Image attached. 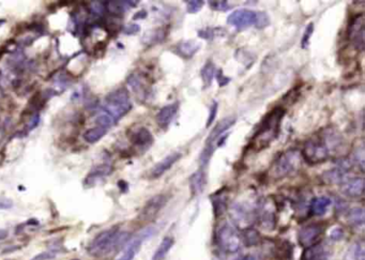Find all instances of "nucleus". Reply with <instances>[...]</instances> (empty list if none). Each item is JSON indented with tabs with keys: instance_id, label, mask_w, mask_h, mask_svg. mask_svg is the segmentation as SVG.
Wrapping results in <instances>:
<instances>
[{
	"instance_id": "obj_45",
	"label": "nucleus",
	"mask_w": 365,
	"mask_h": 260,
	"mask_svg": "<svg viewBox=\"0 0 365 260\" xmlns=\"http://www.w3.org/2000/svg\"><path fill=\"white\" fill-rule=\"evenodd\" d=\"M141 31V26L137 24H130L124 28V33L127 36H134Z\"/></svg>"
},
{
	"instance_id": "obj_21",
	"label": "nucleus",
	"mask_w": 365,
	"mask_h": 260,
	"mask_svg": "<svg viewBox=\"0 0 365 260\" xmlns=\"http://www.w3.org/2000/svg\"><path fill=\"white\" fill-rule=\"evenodd\" d=\"M207 185V175L205 168L198 169L192 176L190 177V188L193 196H197L202 194Z\"/></svg>"
},
{
	"instance_id": "obj_28",
	"label": "nucleus",
	"mask_w": 365,
	"mask_h": 260,
	"mask_svg": "<svg viewBox=\"0 0 365 260\" xmlns=\"http://www.w3.org/2000/svg\"><path fill=\"white\" fill-rule=\"evenodd\" d=\"M330 205H331V199L329 197L326 196L317 197L315 199H313V202L311 204V212L313 215L321 216L327 212Z\"/></svg>"
},
{
	"instance_id": "obj_5",
	"label": "nucleus",
	"mask_w": 365,
	"mask_h": 260,
	"mask_svg": "<svg viewBox=\"0 0 365 260\" xmlns=\"http://www.w3.org/2000/svg\"><path fill=\"white\" fill-rule=\"evenodd\" d=\"M302 161V155L299 150L289 149L279 155L270 170L271 177L274 179H283L290 176L297 170Z\"/></svg>"
},
{
	"instance_id": "obj_2",
	"label": "nucleus",
	"mask_w": 365,
	"mask_h": 260,
	"mask_svg": "<svg viewBox=\"0 0 365 260\" xmlns=\"http://www.w3.org/2000/svg\"><path fill=\"white\" fill-rule=\"evenodd\" d=\"M130 240L129 232L119 231L117 227L100 232L88 247V252L94 257L106 256L125 245Z\"/></svg>"
},
{
	"instance_id": "obj_50",
	"label": "nucleus",
	"mask_w": 365,
	"mask_h": 260,
	"mask_svg": "<svg viewBox=\"0 0 365 260\" xmlns=\"http://www.w3.org/2000/svg\"><path fill=\"white\" fill-rule=\"evenodd\" d=\"M8 237V231L5 229H0V241L5 240Z\"/></svg>"
},
{
	"instance_id": "obj_30",
	"label": "nucleus",
	"mask_w": 365,
	"mask_h": 260,
	"mask_svg": "<svg viewBox=\"0 0 365 260\" xmlns=\"http://www.w3.org/2000/svg\"><path fill=\"white\" fill-rule=\"evenodd\" d=\"M365 214L363 208H353L348 213V222L355 228H362L364 226Z\"/></svg>"
},
{
	"instance_id": "obj_14",
	"label": "nucleus",
	"mask_w": 365,
	"mask_h": 260,
	"mask_svg": "<svg viewBox=\"0 0 365 260\" xmlns=\"http://www.w3.org/2000/svg\"><path fill=\"white\" fill-rule=\"evenodd\" d=\"M167 203V196L164 194L155 195L147 202L145 207L142 209L140 214V219L143 221H150L154 219L158 213L163 209Z\"/></svg>"
},
{
	"instance_id": "obj_36",
	"label": "nucleus",
	"mask_w": 365,
	"mask_h": 260,
	"mask_svg": "<svg viewBox=\"0 0 365 260\" xmlns=\"http://www.w3.org/2000/svg\"><path fill=\"white\" fill-rule=\"evenodd\" d=\"M313 32H314V24L310 23V24L307 26L306 31H304L302 40H301V46H302L303 49H306V48L309 47V45H310V39H311V37H312Z\"/></svg>"
},
{
	"instance_id": "obj_41",
	"label": "nucleus",
	"mask_w": 365,
	"mask_h": 260,
	"mask_svg": "<svg viewBox=\"0 0 365 260\" xmlns=\"http://www.w3.org/2000/svg\"><path fill=\"white\" fill-rule=\"evenodd\" d=\"M218 110H219V103L216 101H213L210 105L209 116H208V119H207V124H206L207 127H210L211 124L214 122L216 115H218Z\"/></svg>"
},
{
	"instance_id": "obj_53",
	"label": "nucleus",
	"mask_w": 365,
	"mask_h": 260,
	"mask_svg": "<svg viewBox=\"0 0 365 260\" xmlns=\"http://www.w3.org/2000/svg\"><path fill=\"white\" fill-rule=\"evenodd\" d=\"M73 260H78V259H73Z\"/></svg>"
},
{
	"instance_id": "obj_20",
	"label": "nucleus",
	"mask_w": 365,
	"mask_h": 260,
	"mask_svg": "<svg viewBox=\"0 0 365 260\" xmlns=\"http://www.w3.org/2000/svg\"><path fill=\"white\" fill-rule=\"evenodd\" d=\"M301 260H331L328 248L321 243L307 247Z\"/></svg>"
},
{
	"instance_id": "obj_8",
	"label": "nucleus",
	"mask_w": 365,
	"mask_h": 260,
	"mask_svg": "<svg viewBox=\"0 0 365 260\" xmlns=\"http://www.w3.org/2000/svg\"><path fill=\"white\" fill-rule=\"evenodd\" d=\"M154 233L155 229L153 227H146L142 229L140 232H137L132 239H130L127 242L123 255H121L117 260H133L136 254L140 252L142 244L147 239L151 238Z\"/></svg>"
},
{
	"instance_id": "obj_18",
	"label": "nucleus",
	"mask_w": 365,
	"mask_h": 260,
	"mask_svg": "<svg viewBox=\"0 0 365 260\" xmlns=\"http://www.w3.org/2000/svg\"><path fill=\"white\" fill-rule=\"evenodd\" d=\"M201 48L202 44L199 42L194 40H187L181 41L175 46H172L171 51L184 59H191L198 53Z\"/></svg>"
},
{
	"instance_id": "obj_4",
	"label": "nucleus",
	"mask_w": 365,
	"mask_h": 260,
	"mask_svg": "<svg viewBox=\"0 0 365 260\" xmlns=\"http://www.w3.org/2000/svg\"><path fill=\"white\" fill-rule=\"evenodd\" d=\"M236 121H237V118L234 116L226 117V118L222 119L220 122L212 128V131L210 132L209 136L207 137L204 149H203L201 155H199V164H201L202 168H205L208 166V164H209L212 155L216 149V144H218V142L220 141V138L224 135V133L226 131H228V129L234 123H236Z\"/></svg>"
},
{
	"instance_id": "obj_34",
	"label": "nucleus",
	"mask_w": 365,
	"mask_h": 260,
	"mask_svg": "<svg viewBox=\"0 0 365 260\" xmlns=\"http://www.w3.org/2000/svg\"><path fill=\"white\" fill-rule=\"evenodd\" d=\"M221 33L224 36V29L223 28H205V29H199L197 31V36L201 38V39H204V40H207V41H210V40H214L216 37L221 36Z\"/></svg>"
},
{
	"instance_id": "obj_27",
	"label": "nucleus",
	"mask_w": 365,
	"mask_h": 260,
	"mask_svg": "<svg viewBox=\"0 0 365 260\" xmlns=\"http://www.w3.org/2000/svg\"><path fill=\"white\" fill-rule=\"evenodd\" d=\"M231 215L234 222L238 224H249L252 218V213L248 208L240 204H234L231 208Z\"/></svg>"
},
{
	"instance_id": "obj_24",
	"label": "nucleus",
	"mask_w": 365,
	"mask_h": 260,
	"mask_svg": "<svg viewBox=\"0 0 365 260\" xmlns=\"http://www.w3.org/2000/svg\"><path fill=\"white\" fill-rule=\"evenodd\" d=\"M167 38V28H159L148 31L144 37V43L148 46L163 43Z\"/></svg>"
},
{
	"instance_id": "obj_40",
	"label": "nucleus",
	"mask_w": 365,
	"mask_h": 260,
	"mask_svg": "<svg viewBox=\"0 0 365 260\" xmlns=\"http://www.w3.org/2000/svg\"><path fill=\"white\" fill-rule=\"evenodd\" d=\"M243 58V60H241V63L242 64H248L249 68L252 66V63H253L255 61V57H253V55L250 54L249 51L247 53V57H245V49H238L236 51V59H241Z\"/></svg>"
},
{
	"instance_id": "obj_3",
	"label": "nucleus",
	"mask_w": 365,
	"mask_h": 260,
	"mask_svg": "<svg viewBox=\"0 0 365 260\" xmlns=\"http://www.w3.org/2000/svg\"><path fill=\"white\" fill-rule=\"evenodd\" d=\"M132 109V103L130 100L129 91L126 88H119L109 92L106 98L102 111L107 114L117 123Z\"/></svg>"
},
{
	"instance_id": "obj_26",
	"label": "nucleus",
	"mask_w": 365,
	"mask_h": 260,
	"mask_svg": "<svg viewBox=\"0 0 365 260\" xmlns=\"http://www.w3.org/2000/svg\"><path fill=\"white\" fill-rule=\"evenodd\" d=\"M212 205H213V211H214V215L216 218L223 215L226 210H227V196L223 192V190H220V192L215 193L212 197Z\"/></svg>"
},
{
	"instance_id": "obj_44",
	"label": "nucleus",
	"mask_w": 365,
	"mask_h": 260,
	"mask_svg": "<svg viewBox=\"0 0 365 260\" xmlns=\"http://www.w3.org/2000/svg\"><path fill=\"white\" fill-rule=\"evenodd\" d=\"M215 77H216V81H218V84L220 87H224L226 85H228L231 81L230 77L224 75L222 69H220V70L215 73Z\"/></svg>"
},
{
	"instance_id": "obj_35",
	"label": "nucleus",
	"mask_w": 365,
	"mask_h": 260,
	"mask_svg": "<svg viewBox=\"0 0 365 260\" xmlns=\"http://www.w3.org/2000/svg\"><path fill=\"white\" fill-rule=\"evenodd\" d=\"M350 162L355 164L361 171H364V147L363 144H361L360 146H357V149H354L351 155Z\"/></svg>"
},
{
	"instance_id": "obj_32",
	"label": "nucleus",
	"mask_w": 365,
	"mask_h": 260,
	"mask_svg": "<svg viewBox=\"0 0 365 260\" xmlns=\"http://www.w3.org/2000/svg\"><path fill=\"white\" fill-rule=\"evenodd\" d=\"M241 240L245 242L246 245H248V246L257 245L260 242V235L256 229L252 228V227H248V228H246L245 231H243Z\"/></svg>"
},
{
	"instance_id": "obj_47",
	"label": "nucleus",
	"mask_w": 365,
	"mask_h": 260,
	"mask_svg": "<svg viewBox=\"0 0 365 260\" xmlns=\"http://www.w3.org/2000/svg\"><path fill=\"white\" fill-rule=\"evenodd\" d=\"M13 203L8 198H0V210H8L12 208Z\"/></svg>"
},
{
	"instance_id": "obj_25",
	"label": "nucleus",
	"mask_w": 365,
	"mask_h": 260,
	"mask_svg": "<svg viewBox=\"0 0 365 260\" xmlns=\"http://www.w3.org/2000/svg\"><path fill=\"white\" fill-rule=\"evenodd\" d=\"M215 72H216L215 64L213 63V61H211V60H208L201 70V77L203 81V89L204 90L208 89L212 85L213 79L215 76Z\"/></svg>"
},
{
	"instance_id": "obj_52",
	"label": "nucleus",
	"mask_w": 365,
	"mask_h": 260,
	"mask_svg": "<svg viewBox=\"0 0 365 260\" xmlns=\"http://www.w3.org/2000/svg\"><path fill=\"white\" fill-rule=\"evenodd\" d=\"M2 136H3V134H2V129H0V138H2Z\"/></svg>"
},
{
	"instance_id": "obj_48",
	"label": "nucleus",
	"mask_w": 365,
	"mask_h": 260,
	"mask_svg": "<svg viewBox=\"0 0 365 260\" xmlns=\"http://www.w3.org/2000/svg\"><path fill=\"white\" fill-rule=\"evenodd\" d=\"M147 17V12L145 10H142L140 12H137L134 16H133V21H137V20H143Z\"/></svg>"
},
{
	"instance_id": "obj_11",
	"label": "nucleus",
	"mask_w": 365,
	"mask_h": 260,
	"mask_svg": "<svg viewBox=\"0 0 365 260\" xmlns=\"http://www.w3.org/2000/svg\"><path fill=\"white\" fill-rule=\"evenodd\" d=\"M128 86L132 89L136 97L145 101L149 97L150 93V83L148 77L142 73H132L127 80Z\"/></svg>"
},
{
	"instance_id": "obj_51",
	"label": "nucleus",
	"mask_w": 365,
	"mask_h": 260,
	"mask_svg": "<svg viewBox=\"0 0 365 260\" xmlns=\"http://www.w3.org/2000/svg\"><path fill=\"white\" fill-rule=\"evenodd\" d=\"M243 260H260V259H259L257 256H255V255H249V256H247Z\"/></svg>"
},
{
	"instance_id": "obj_33",
	"label": "nucleus",
	"mask_w": 365,
	"mask_h": 260,
	"mask_svg": "<svg viewBox=\"0 0 365 260\" xmlns=\"http://www.w3.org/2000/svg\"><path fill=\"white\" fill-rule=\"evenodd\" d=\"M344 260H365L363 243H355L348 250Z\"/></svg>"
},
{
	"instance_id": "obj_31",
	"label": "nucleus",
	"mask_w": 365,
	"mask_h": 260,
	"mask_svg": "<svg viewBox=\"0 0 365 260\" xmlns=\"http://www.w3.org/2000/svg\"><path fill=\"white\" fill-rule=\"evenodd\" d=\"M172 245H173V239L170 237H165L162 240L159 247L156 248L155 253L152 257V260H163L165 258V256L168 254Z\"/></svg>"
},
{
	"instance_id": "obj_7",
	"label": "nucleus",
	"mask_w": 365,
	"mask_h": 260,
	"mask_svg": "<svg viewBox=\"0 0 365 260\" xmlns=\"http://www.w3.org/2000/svg\"><path fill=\"white\" fill-rule=\"evenodd\" d=\"M218 242L220 247L227 253H236L240 249L242 240L237 230L231 225L224 224L218 231Z\"/></svg>"
},
{
	"instance_id": "obj_12",
	"label": "nucleus",
	"mask_w": 365,
	"mask_h": 260,
	"mask_svg": "<svg viewBox=\"0 0 365 260\" xmlns=\"http://www.w3.org/2000/svg\"><path fill=\"white\" fill-rule=\"evenodd\" d=\"M129 140L137 150L147 151L153 145V136L145 126H137L129 133Z\"/></svg>"
},
{
	"instance_id": "obj_10",
	"label": "nucleus",
	"mask_w": 365,
	"mask_h": 260,
	"mask_svg": "<svg viewBox=\"0 0 365 260\" xmlns=\"http://www.w3.org/2000/svg\"><path fill=\"white\" fill-rule=\"evenodd\" d=\"M347 34L351 41L352 45L355 49L363 50L364 48V21H363V14L354 15L349 22L348 29H347Z\"/></svg>"
},
{
	"instance_id": "obj_39",
	"label": "nucleus",
	"mask_w": 365,
	"mask_h": 260,
	"mask_svg": "<svg viewBox=\"0 0 365 260\" xmlns=\"http://www.w3.org/2000/svg\"><path fill=\"white\" fill-rule=\"evenodd\" d=\"M270 24V19L266 12H258L257 11V21L255 24V27L257 29H263L266 28L267 26Z\"/></svg>"
},
{
	"instance_id": "obj_16",
	"label": "nucleus",
	"mask_w": 365,
	"mask_h": 260,
	"mask_svg": "<svg viewBox=\"0 0 365 260\" xmlns=\"http://www.w3.org/2000/svg\"><path fill=\"white\" fill-rule=\"evenodd\" d=\"M178 110H179L178 102L168 104V105L162 107L155 116V121L156 123H158L159 127L164 129V131H166L169 125L171 124L173 119L176 118Z\"/></svg>"
},
{
	"instance_id": "obj_19",
	"label": "nucleus",
	"mask_w": 365,
	"mask_h": 260,
	"mask_svg": "<svg viewBox=\"0 0 365 260\" xmlns=\"http://www.w3.org/2000/svg\"><path fill=\"white\" fill-rule=\"evenodd\" d=\"M342 193L350 198H359L364 193V179L362 177L351 178L342 183Z\"/></svg>"
},
{
	"instance_id": "obj_22",
	"label": "nucleus",
	"mask_w": 365,
	"mask_h": 260,
	"mask_svg": "<svg viewBox=\"0 0 365 260\" xmlns=\"http://www.w3.org/2000/svg\"><path fill=\"white\" fill-rule=\"evenodd\" d=\"M111 170H112V167H111V165H109V164H101V165H99V166H95L89 172V175L86 177L85 184L87 186L94 185L95 183H97L98 180L108 176L111 172Z\"/></svg>"
},
{
	"instance_id": "obj_42",
	"label": "nucleus",
	"mask_w": 365,
	"mask_h": 260,
	"mask_svg": "<svg viewBox=\"0 0 365 260\" xmlns=\"http://www.w3.org/2000/svg\"><path fill=\"white\" fill-rule=\"evenodd\" d=\"M105 5H103V3H93L91 6H90V12L92 15H94L95 17H102L103 14H104V11H105Z\"/></svg>"
},
{
	"instance_id": "obj_23",
	"label": "nucleus",
	"mask_w": 365,
	"mask_h": 260,
	"mask_svg": "<svg viewBox=\"0 0 365 260\" xmlns=\"http://www.w3.org/2000/svg\"><path fill=\"white\" fill-rule=\"evenodd\" d=\"M105 5L106 11L114 16H123L129 9L135 8L138 2H108Z\"/></svg>"
},
{
	"instance_id": "obj_46",
	"label": "nucleus",
	"mask_w": 365,
	"mask_h": 260,
	"mask_svg": "<svg viewBox=\"0 0 365 260\" xmlns=\"http://www.w3.org/2000/svg\"><path fill=\"white\" fill-rule=\"evenodd\" d=\"M344 237V230L340 227H335L330 232V238L334 241H338L341 240Z\"/></svg>"
},
{
	"instance_id": "obj_9",
	"label": "nucleus",
	"mask_w": 365,
	"mask_h": 260,
	"mask_svg": "<svg viewBox=\"0 0 365 260\" xmlns=\"http://www.w3.org/2000/svg\"><path fill=\"white\" fill-rule=\"evenodd\" d=\"M256 21L257 11L248 10V9H239V10L230 13V15L227 17L228 25L232 26L239 31L255 26Z\"/></svg>"
},
{
	"instance_id": "obj_15",
	"label": "nucleus",
	"mask_w": 365,
	"mask_h": 260,
	"mask_svg": "<svg viewBox=\"0 0 365 260\" xmlns=\"http://www.w3.org/2000/svg\"><path fill=\"white\" fill-rule=\"evenodd\" d=\"M257 219L259 221L260 226L265 230H273L275 228L276 218L274 207L270 202L266 201L258 206Z\"/></svg>"
},
{
	"instance_id": "obj_17",
	"label": "nucleus",
	"mask_w": 365,
	"mask_h": 260,
	"mask_svg": "<svg viewBox=\"0 0 365 260\" xmlns=\"http://www.w3.org/2000/svg\"><path fill=\"white\" fill-rule=\"evenodd\" d=\"M181 157H182V154L180 152H172L169 155H167V157H165L162 161L156 163L155 165L151 168V170L149 171V178L158 179V178L162 177L165 172L171 168L173 164L181 159Z\"/></svg>"
},
{
	"instance_id": "obj_13",
	"label": "nucleus",
	"mask_w": 365,
	"mask_h": 260,
	"mask_svg": "<svg viewBox=\"0 0 365 260\" xmlns=\"http://www.w3.org/2000/svg\"><path fill=\"white\" fill-rule=\"evenodd\" d=\"M324 226L321 224L315 223L310 224L307 226L302 227L298 233V240L299 243L303 247H310L314 245L315 242L319 239V237L323 235Z\"/></svg>"
},
{
	"instance_id": "obj_37",
	"label": "nucleus",
	"mask_w": 365,
	"mask_h": 260,
	"mask_svg": "<svg viewBox=\"0 0 365 260\" xmlns=\"http://www.w3.org/2000/svg\"><path fill=\"white\" fill-rule=\"evenodd\" d=\"M186 4H187V11L190 14H195L199 12L205 5L203 0H190V2H187Z\"/></svg>"
},
{
	"instance_id": "obj_43",
	"label": "nucleus",
	"mask_w": 365,
	"mask_h": 260,
	"mask_svg": "<svg viewBox=\"0 0 365 260\" xmlns=\"http://www.w3.org/2000/svg\"><path fill=\"white\" fill-rule=\"evenodd\" d=\"M57 256V250H46V252H43L37 256H34L31 260H50L54 259Z\"/></svg>"
},
{
	"instance_id": "obj_1",
	"label": "nucleus",
	"mask_w": 365,
	"mask_h": 260,
	"mask_svg": "<svg viewBox=\"0 0 365 260\" xmlns=\"http://www.w3.org/2000/svg\"><path fill=\"white\" fill-rule=\"evenodd\" d=\"M285 112V108L276 106L263 118L250 141L249 147L252 150H265L276 140L280 135L281 123Z\"/></svg>"
},
{
	"instance_id": "obj_38",
	"label": "nucleus",
	"mask_w": 365,
	"mask_h": 260,
	"mask_svg": "<svg viewBox=\"0 0 365 260\" xmlns=\"http://www.w3.org/2000/svg\"><path fill=\"white\" fill-rule=\"evenodd\" d=\"M209 7L214 11H220V12H227L231 9V6L228 4V2H224V0H218V2H209Z\"/></svg>"
},
{
	"instance_id": "obj_6",
	"label": "nucleus",
	"mask_w": 365,
	"mask_h": 260,
	"mask_svg": "<svg viewBox=\"0 0 365 260\" xmlns=\"http://www.w3.org/2000/svg\"><path fill=\"white\" fill-rule=\"evenodd\" d=\"M331 154V149L327 144L323 134L308 141L301 152L302 158L310 165H316L327 161Z\"/></svg>"
},
{
	"instance_id": "obj_29",
	"label": "nucleus",
	"mask_w": 365,
	"mask_h": 260,
	"mask_svg": "<svg viewBox=\"0 0 365 260\" xmlns=\"http://www.w3.org/2000/svg\"><path fill=\"white\" fill-rule=\"evenodd\" d=\"M107 132L106 128L101 127V126H95L87 129L84 134V140L88 144H95L98 143L102 137L105 136Z\"/></svg>"
},
{
	"instance_id": "obj_49",
	"label": "nucleus",
	"mask_w": 365,
	"mask_h": 260,
	"mask_svg": "<svg viewBox=\"0 0 365 260\" xmlns=\"http://www.w3.org/2000/svg\"><path fill=\"white\" fill-rule=\"evenodd\" d=\"M118 186L120 187L121 190H123V192H127V190H128V183L124 180H120L118 182Z\"/></svg>"
}]
</instances>
